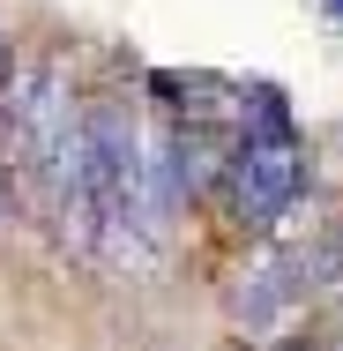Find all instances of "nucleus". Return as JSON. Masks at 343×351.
<instances>
[{
	"label": "nucleus",
	"mask_w": 343,
	"mask_h": 351,
	"mask_svg": "<svg viewBox=\"0 0 343 351\" xmlns=\"http://www.w3.org/2000/svg\"><path fill=\"white\" fill-rule=\"evenodd\" d=\"M306 187V157H298V135H239L231 157H224V195H231V217L246 232H269L276 217L298 202Z\"/></svg>",
	"instance_id": "f257e3e1"
},
{
	"label": "nucleus",
	"mask_w": 343,
	"mask_h": 351,
	"mask_svg": "<svg viewBox=\"0 0 343 351\" xmlns=\"http://www.w3.org/2000/svg\"><path fill=\"white\" fill-rule=\"evenodd\" d=\"M8 75H15V53H8V30H0V90H8Z\"/></svg>",
	"instance_id": "f03ea898"
},
{
	"label": "nucleus",
	"mask_w": 343,
	"mask_h": 351,
	"mask_svg": "<svg viewBox=\"0 0 343 351\" xmlns=\"http://www.w3.org/2000/svg\"><path fill=\"white\" fill-rule=\"evenodd\" d=\"M0 224H8V172H0Z\"/></svg>",
	"instance_id": "7ed1b4c3"
}]
</instances>
